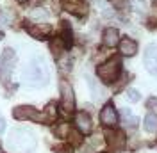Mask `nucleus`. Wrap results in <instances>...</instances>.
<instances>
[{
  "label": "nucleus",
  "mask_w": 157,
  "mask_h": 153,
  "mask_svg": "<svg viewBox=\"0 0 157 153\" xmlns=\"http://www.w3.org/2000/svg\"><path fill=\"white\" fill-rule=\"evenodd\" d=\"M38 146L36 135L29 128H11L7 137V148L14 153H32Z\"/></svg>",
  "instance_id": "f257e3e1"
},
{
  "label": "nucleus",
  "mask_w": 157,
  "mask_h": 153,
  "mask_svg": "<svg viewBox=\"0 0 157 153\" xmlns=\"http://www.w3.org/2000/svg\"><path fill=\"white\" fill-rule=\"evenodd\" d=\"M48 69L41 57H34L21 71V80L30 87H43L48 82Z\"/></svg>",
  "instance_id": "f03ea898"
},
{
  "label": "nucleus",
  "mask_w": 157,
  "mask_h": 153,
  "mask_svg": "<svg viewBox=\"0 0 157 153\" xmlns=\"http://www.w3.org/2000/svg\"><path fill=\"white\" fill-rule=\"evenodd\" d=\"M121 73V61L118 57H111L97 68V75L104 84H113Z\"/></svg>",
  "instance_id": "7ed1b4c3"
},
{
  "label": "nucleus",
  "mask_w": 157,
  "mask_h": 153,
  "mask_svg": "<svg viewBox=\"0 0 157 153\" xmlns=\"http://www.w3.org/2000/svg\"><path fill=\"white\" fill-rule=\"evenodd\" d=\"M13 118L18 121H34V123H47L45 114L38 112V109L32 105H18L13 109Z\"/></svg>",
  "instance_id": "20e7f679"
},
{
  "label": "nucleus",
  "mask_w": 157,
  "mask_h": 153,
  "mask_svg": "<svg viewBox=\"0 0 157 153\" xmlns=\"http://www.w3.org/2000/svg\"><path fill=\"white\" fill-rule=\"evenodd\" d=\"M59 89H61V105L64 109V112H73L75 109V95H73V87L70 86L66 80H61L59 84Z\"/></svg>",
  "instance_id": "39448f33"
},
{
  "label": "nucleus",
  "mask_w": 157,
  "mask_h": 153,
  "mask_svg": "<svg viewBox=\"0 0 157 153\" xmlns=\"http://www.w3.org/2000/svg\"><path fill=\"white\" fill-rule=\"evenodd\" d=\"M100 123L107 128H114L118 125V112L113 103H105L104 109L100 110Z\"/></svg>",
  "instance_id": "423d86ee"
},
{
  "label": "nucleus",
  "mask_w": 157,
  "mask_h": 153,
  "mask_svg": "<svg viewBox=\"0 0 157 153\" xmlns=\"http://www.w3.org/2000/svg\"><path fill=\"white\" fill-rule=\"evenodd\" d=\"M145 68L152 75H157V45H148L145 50Z\"/></svg>",
  "instance_id": "0eeeda50"
},
{
  "label": "nucleus",
  "mask_w": 157,
  "mask_h": 153,
  "mask_svg": "<svg viewBox=\"0 0 157 153\" xmlns=\"http://www.w3.org/2000/svg\"><path fill=\"white\" fill-rule=\"evenodd\" d=\"M75 128L84 135H88L93 130V123H91V118H89L88 112H77L75 114Z\"/></svg>",
  "instance_id": "6e6552de"
},
{
  "label": "nucleus",
  "mask_w": 157,
  "mask_h": 153,
  "mask_svg": "<svg viewBox=\"0 0 157 153\" xmlns=\"http://www.w3.org/2000/svg\"><path fill=\"white\" fill-rule=\"evenodd\" d=\"M14 62H16V54H14V50H13V48H6L4 54H2V57H0V71L9 73L11 69H13V66H14Z\"/></svg>",
  "instance_id": "1a4fd4ad"
},
{
  "label": "nucleus",
  "mask_w": 157,
  "mask_h": 153,
  "mask_svg": "<svg viewBox=\"0 0 157 153\" xmlns=\"http://www.w3.org/2000/svg\"><path fill=\"white\" fill-rule=\"evenodd\" d=\"M118 50H120L121 55L132 57V55H136V52H137V43L130 38H121L120 43H118Z\"/></svg>",
  "instance_id": "9d476101"
},
{
  "label": "nucleus",
  "mask_w": 157,
  "mask_h": 153,
  "mask_svg": "<svg viewBox=\"0 0 157 153\" xmlns=\"http://www.w3.org/2000/svg\"><path fill=\"white\" fill-rule=\"evenodd\" d=\"M50 30L52 29H50V25H47V23H36V25H29L27 27V32L34 39H45L50 34Z\"/></svg>",
  "instance_id": "9b49d317"
},
{
  "label": "nucleus",
  "mask_w": 157,
  "mask_h": 153,
  "mask_svg": "<svg viewBox=\"0 0 157 153\" xmlns=\"http://www.w3.org/2000/svg\"><path fill=\"white\" fill-rule=\"evenodd\" d=\"M107 143L111 148H116V150H121L123 146H125V134L121 132V130H114V132H107Z\"/></svg>",
  "instance_id": "f8f14e48"
},
{
  "label": "nucleus",
  "mask_w": 157,
  "mask_h": 153,
  "mask_svg": "<svg viewBox=\"0 0 157 153\" xmlns=\"http://www.w3.org/2000/svg\"><path fill=\"white\" fill-rule=\"evenodd\" d=\"M102 41H104V45L109 47V48L116 47L118 43H120V32H118V29H114V27L105 29L104 34H102Z\"/></svg>",
  "instance_id": "ddd939ff"
},
{
  "label": "nucleus",
  "mask_w": 157,
  "mask_h": 153,
  "mask_svg": "<svg viewBox=\"0 0 157 153\" xmlns=\"http://www.w3.org/2000/svg\"><path fill=\"white\" fill-rule=\"evenodd\" d=\"M143 126H145V130L150 132V134H155L157 132V116L154 112H150V114L145 116V121H143Z\"/></svg>",
  "instance_id": "4468645a"
},
{
  "label": "nucleus",
  "mask_w": 157,
  "mask_h": 153,
  "mask_svg": "<svg viewBox=\"0 0 157 153\" xmlns=\"http://www.w3.org/2000/svg\"><path fill=\"white\" fill-rule=\"evenodd\" d=\"M88 84H89V89H91V93H93V96H95V98H104V96H105V93H104L102 86L98 84L97 80H93L91 76H88Z\"/></svg>",
  "instance_id": "2eb2a0df"
},
{
  "label": "nucleus",
  "mask_w": 157,
  "mask_h": 153,
  "mask_svg": "<svg viewBox=\"0 0 157 153\" xmlns=\"http://www.w3.org/2000/svg\"><path fill=\"white\" fill-rule=\"evenodd\" d=\"M43 114H45V119H47V123H52V121H56V118H57V105H56V103H48Z\"/></svg>",
  "instance_id": "dca6fc26"
},
{
  "label": "nucleus",
  "mask_w": 157,
  "mask_h": 153,
  "mask_svg": "<svg viewBox=\"0 0 157 153\" xmlns=\"http://www.w3.org/2000/svg\"><path fill=\"white\" fill-rule=\"evenodd\" d=\"M64 47H66V43L61 38H56L50 43V50H52V54H56V55H61V52L64 50Z\"/></svg>",
  "instance_id": "f3484780"
},
{
  "label": "nucleus",
  "mask_w": 157,
  "mask_h": 153,
  "mask_svg": "<svg viewBox=\"0 0 157 153\" xmlns=\"http://www.w3.org/2000/svg\"><path fill=\"white\" fill-rule=\"evenodd\" d=\"M54 134L57 137H68V134H70L68 123H61L59 126H54Z\"/></svg>",
  "instance_id": "a211bd4d"
},
{
  "label": "nucleus",
  "mask_w": 157,
  "mask_h": 153,
  "mask_svg": "<svg viewBox=\"0 0 157 153\" xmlns=\"http://www.w3.org/2000/svg\"><path fill=\"white\" fill-rule=\"evenodd\" d=\"M30 18L32 20H41V21H45V20L48 18V13L45 9H32L30 11Z\"/></svg>",
  "instance_id": "6ab92c4d"
},
{
  "label": "nucleus",
  "mask_w": 157,
  "mask_h": 153,
  "mask_svg": "<svg viewBox=\"0 0 157 153\" xmlns=\"http://www.w3.org/2000/svg\"><path fill=\"white\" fill-rule=\"evenodd\" d=\"M68 141L71 146H77V144L82 143V137H80V132H73V130H70V134H68Z\"/></svg>",
  "instance_id": "aec40b11"
},
{
  "label": "nucleus",
  "mask_w": 157,
  "mask_h": 153,
  "mask_svg": "<svg viewBox=\"0 0 157 153\" xmlns=\"http://www.w3.org/2000/svg\"><path fill=\"white\" fill-rule=\"evenodd\" d=\"M130 6H132L134 11H137V13H145V11H147L145 0H130Z\"/></svg>",
  "instance_id": "412c9836"
},
{
  "label": "nucleus",
  "mask_w": 157,
  "mask_h": 153,
  "mask_svg": "<svg viewBox=\"0 0 157 153\" xmlns=\"http://www.w3.org/2000/svg\"><path fill=\"white\" fill-rule=\"evenodd\" d=\"M127 100L130 102V103H136V102L141 100V96H139V93H137L136 89H128L127 91Z\"/></svg>",
  "instance_id": "4be33fe9"
},
{
  "label": "nucleus",
  "mask_w": 157,
  "mask_h": 153,
  "mask_svg": "<svg viewBox=\"0 0 157 153\" xmlns=\"http://www.w3.org/2000/svg\"><path fill=\"white\" fill-rule=\"evenodd\" d=\"M147 109H150V110H157V98H148L147 100Z\"/></svg>",
  "instance_id": "5701e85b"
},
{
  "label": "nucleus",
  "mask_w": 157,
  "mask_h": 153,
  "mask_svg": "<svg viewBox=\"0 0 157 153\" xmlns=\"http://www.w3.org/2000/svg\"><path fill=\"white\" fill-rule=\"evenodd\" d=\"M125 123H127V126H132V128H134V126H136V125L139 123V119L132 116V118H127V121H125Z\"/></svg>",
  "instance_id": "b1692460"
},
{
  "label": "nucleus",
  "mask_w": 157,
  "mask_h": 153,
  "mask_svg": "<svg viewBox=\"0 0 157 153\" xmlns=\"http://www.w3.org/2000/svg\"><path fill=\"white\" fill-rule=\"evenodd\" d=\"M56 151L57 153H71V146H57Z\"/></svg>",
  "instance_id": "393cba45"
},
{
  "label": "nucleus",
  "mask_w": 157,
  "mask_h": 153,
  "mask_svg": "<svg viewBox=\"0 0 157 153\" xmlns=\"http://www.w3.org/2000/svg\"><path fill=\"white\" fill-rule=\"evenodd\" d=\"M4 130H6V121L0 118V134H4Z\"/></svg>",
  "instance_id": "a878e982"
},
{
  "label": "nucleus",
  "mask_w": 157,
  "mask_h": 153,
  "mask_svg": "<svg viewBox=\"0 0 157 153\" xmlns=\"http://www.w3.org/2000/svg\"><path fill=\"white\" fill-rule=\"evenodd\" d=\"M18 2H25V0H18Z\"/></svg>",
  "instance_id": "bb28decb"
},
{
  "label": "nucleus",
  "mask_w": 157,
  "mask_h": 153,
  "mask_svg": "<svg viewBox=\"0 0 157 153\" xmlns=\"http://www.w3.org/2000/svg\"><path fill=\"white\" fill-rule=\"evenodd\" d=\"M100 153H107V151H100Z\"/></svg>",
  "instance_id": "cd10ccee"
}]
</instances>
